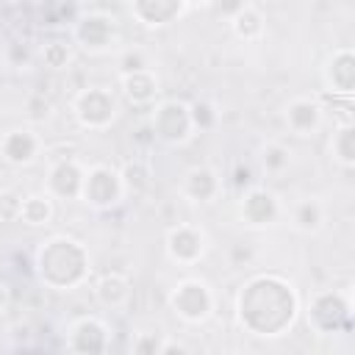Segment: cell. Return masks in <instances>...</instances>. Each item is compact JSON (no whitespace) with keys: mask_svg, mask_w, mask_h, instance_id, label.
Returning <instances> with one entry per match:
<instances>
[{"mask_svg":"<svg viewBox=\"0 0 355 355\" xmlns=\"http://www.w3.org/2000/svg\"><path fill=\"white\" fill-rule=\"evenodd\" d=\"M19 208H22V194L14 189L0 191V222H19Z\"/></svg>","mask_w":355,"mask_h":355,"instance_id":"obj_30","label":"cell"},{"mask_svg":"<svg viewBox=\"0 0 355 355\" xmlns=\"http://www.w3.org/2000/svg\"><path fill=\"white\" fill-rule=\"evenodd\" d=\"M80 200L86 205H92L94 211H111L125 200L122 191V180H119V169L111 164H94L86 169L83 178V191Z\"/></svg>","mask_w":355,"mask_h":355,"instance_id":"obj_8","label":"cell"},{"mask_svg":"<svg viewBox=\"0 0 355 355\" xmlns=\"http://www.w3.org/2000/svg\"><path fill=\"white\" fill-rule=\"evenodd\" d=\"M244 6H250V0H211V3H208V8H211L219 19H227V22H230Z\"/></svg>","mask_w":355,"mask_h":355,"instance_id":"obj_33","label":"cell"},{"mask_svg":"<svg viewBox=\"0 0 355 355\" xmlns=\"http://www.w3.org/2000/svg\"><path fill=\"white\" fill-rule=\"evenodd\" d=\"M305 322L319 336L347 333L352 327V294L349 291H338V288L316 291L308 300Z\"/></svg>","mask_w":355,"mask_h":355,"instance_id":"obj_3","label":"cell"},{"mask_svg":"<svg viewBox=\"0 0 355 355\" xmlns=\"http://www.w3.org/2000/svg\"><path fill=\"white\" fill-rule=\"evenodd\" d=\"M153 64H150V55L144 53V50H139V47H133V50H122V55H119V75H125V72H139V69H150Z\"/></svg>","mask_w":355,"mask_h":355,"instance_id":"obj_31","label":"cell"},{"mask_svg":"<svg viewBox=\"0 0 355 355\" xmlns=\"http://www.w3.org/2000/svg\"><path fill=\"white\" fill-rule=\"evenodd\" d=\"M258 164L266 175H283L288 166H291V150L283 144V141H266L261 144L258 150Z\"/></svg>","mask_w":355,"mask_h":355,"instance_id":"obj_25","label":"cell"},{"mask_svg":"<svg viewBox=\"0 0 355 355\" xmlns=\"http://www.w3.org/2000/svg\"><path fill=\"white\" fill-rule=\"evenodd\" d=\"M119 94L133 108H153L161 97V80L153 67L139 72H125L119 75Z\"/></svg>","mask_w":355,"mask_h":355,"instance_id":"obj_16","label":"cell"},{"mask_svg":"<svg viewBox=\"0 0 355 355\" xmlns=\"http://www.w3.org/2000/svg\"><path fill=\"white\" fill-rule=\"evenodd\" d=\"M164 250H166V258L178 266H197L208 252V236L200 225L178 222L166 230Z\"/></svg>","mask_w":355,"mask_h":355,"instance_id":"obj_9","label":"cell"},{"mask_svg":"<svg viewBox=\"0 0 355 355\" xmlns=\"http://www.w3.org/2000/svg\"><path fill=\"white\" fill-rule=\"evenodd\" d=\"M230 31H233V36H236L239 42H247V44L261 42L263 33H266V17L261 14V8H255V6L250 3V6H244V8L230 19Z\"/></svg>","mask_w":355,"mask_h":355,"instance_id":"obj_21","label":"cell"},{"mask_svg":"<svg viewBox=\"0 0 355 355\" xmlns=\"http://www.w3.org/2000/svg\"><path fill=\"white\" fill-rule=\"evenodd\" d=\"M150 133L158 141L169 144V147L186 144L194 136V122H191L189 103L186 100H178V97L158 100L153 105V114H150Z\"/></svg>","mask_w":355,"mask_h":355,"instance_id":"obj_6","label":"cell"},{"mask_svg":"<svg viewBox=\"0 0 355 355\" xmlns=\"http://www.w3.org/2000/svg\"><path fill=\"white\" fill-rule=\"evenodd\" d=\"M189 108H191L194 130H211V128L216 125V119H219L216 108H214L208 100H194V103H189Z\"/></svg>","mask_w":355,"mask_h":355,"instance_id":"obj_28","label":"cell"},{"mask_svg":"<svg viewBox=\"0 0 355 355\" xmlns=\"http://www.w3.org/2000/svg\"><path fill=\"white\" fill-rule=\"evenodd\" d=\"M166 305L183 324H205L216 311V294L202 277H183L169 291Z\"/></svg>","mask_w":355,"mask_h":355,"instance_id":"obj_4","label":"cell"},{"mask_svg":"<svg viewBox=\"0 0 355 355\" xmlns=\"http://www.w3.org/2000/svg\"><path fill=\"white\" fill-rule=\"evenodd\" d=\"M330 155L341 169L355 166V125H336L330 136Z\"/></svg>","mask_w":355,"mask_h":355,"instance_id":"obj_24","label":"cell"},{"mask_svg":"<svg viewBox=\"0 0 355 355\" xmlns=\"http://www.w3.org/2000/svg\"><path fill=\"white\" fill-rule=\"evenodd\" d=\"M44 155V139L33 128H14L0 136V158L8 166H31Z\"/></svg>","mask_w":355,"mask_h":355,"instance_id":"obj_12","label":"cell"},{"mask_svg":"<svg viewBox=\"0 0 355 355\" xmlns=\"http://www.w3.org/2000/svg\"><path fill=\"white\" fill-rule=\"evenodd\" d=\"M111 347V330L97 316H78L67 333V349L80 355H100Z\"/></svg>","mask_w":355,"mask_h":355,"instance_id":"obj_13","label":"cell"},{"mask_svg":"<svg viewBox=\"0 0 355 355\" xmlns=\"http://www.w3.org/2000/svg\"><path fill=\"white\" fill-rule=\"evenodd\" d=\"M119 103L116 94L105 86H83L72 97V116L83 130L103 133L116 122Z\"/></svg>","mask_w":355,"mask_h":355,"instance_id":"obj_5","label":"cell"},{"mask_svg":"<svg viewBox=\"0 0 355 355\" xmlns=\"http://www.w3.org/2000/svg\"><path fill=\"white\" fill-rule=\"evenodd\" d=\"M39 58H42V64H44L47 69L61 72V69H69V64L75 61V50H72V44L64 42V39H50V42L42 44Z\"/></svg>","mask_w":355,"mask_h":355,"instance_id":"obj_27","label":"cell"},{"mask_svg":"<svg viewBox=\"0 0 355 355\" xmlns=\"http://www.w3.org/2000/svg\"><path fill=\"white\" fill-rule=\"evenodd\" d=\"M288 222L297 233L302 236H316L324 227V205L316 197H305L300 202L291 205L288 211Z\"/></svg>","mask_w":355,"mask_h":355,"instance_id":"obj_20","label":"cell"},{"mask_svg":"<svg viewBox=\"0 0 355 355\" xmlns=\"http://www.w3.org/2000/svg\"><path fill=\"white\" fill-rule=\"evenodd\" d=\"M119 39H122L119 22L108 11H86L72 25V42L80 50L92 53V55H100V53L114 50L119 44Z\"/></svg>","mask_w":355,"mask_h":355,"instance_id":"obj_7","label":"cell"},{"mask_svg":"<svg viewBox=\"0 0 355 355\" xmlns=\"http://www.w3.org/2000/svg\"><path fill=\"white\" fill-rule=\"evenodd\" d=\"M25 111H28V119L36 125V122H47L53 116V103L50 97H44L42 92H33L25 103Z\"/></svg>","mask_w":355,"mask_h":355,"instance_id":"obj_29","label":"cell"},{"mask_svg":"<svg viewBox=\"0 0 355 355\" xmlns=\"http://www.w3.org/2000/svg\"><path fill=\"white\" fill-rule=\"evenodd\" d=\"M189 355V347L183 344V341H175V338H164L161 341V349H158V355Z\"/></svg>","mask_w":355,"mask_h":355,"instance_id":"obj_34","label":"cell"},{"mask_svg":"<svg viewBox=\"0 0 355 355\" xmlns=\"http://www.w3.org/2000/svg\"><path fill=\"white\" fill-rule=\"evenodd\" d=\"M283 119H286V128L294 136L308 139V136H313L322 128V122H324V105L316 97H294V100L286 103Z\"/></svg>","mask_w":355,"mask_h":355,"instance_id":"obj_17","label":"cell"},{"mask_svg":"<svg viewBox=\"0 0 355 355\" xmlns=\"http://www.w3.org/2000/svg\"><path fill=\"white\" fill-rule=\"evenodd\" d=\"M92 294L94 300L103 305V308H111V311H119L130 302L133 297V286L130 280L122 275V272H105L100 275L94 283H92Z\"/></svg>","mask_w":355,"mask_h":355,"instance_id":"obj_19","label":"cell"},{"mask_svg":"<svg viewBox=\"0 0 355 355\" xmlns=\"http://www.w3.org/2000/svg\"><path fill=\"white\" fill-rule=\"evenodd\" d=\"M233 183H236L239 191H241V189H250V186H252V180H250V169H247V166H236V178H233Z\"/></svg>","mask_w":355,"mask_h":355,"instance_id":"obj_35","label":"cell"},{"mask_svg":"<svg viewBox=\"0 0 355 355\" xmlns=\"http://www.w3.org/2000/svg\"><path fill=\"white\" fill-rule=\"evenodd\" d=\"M80 14V0H39V17L47 28H72Z\"/></svg>","mask_w":355,"mask_h":355,"instance_id":"obj_22","label":"cell"},{"mask_svg":"<svg viewBox=\"0 0 355 355\" xmlns=\"http://www.w3.org/2000/svg\"><path fill=\"white\" fill-rule=\"evenodd\" d=\"M8 308V291H6V286L0 283V313Z\"/></svg>","mask_w":355,"mask_h":355,"instance_id":"obj_36","label":"cell"},{"mask_svg":"<svg viewBox=\"0 0 355 355\" xmlns=\"http://www.w3.org/2000/svg\"><path fill=\"white\" fill-rule=\"evenodd\" d=\"M36 277L53 291H75L92 275L89 250L72 236H50L36 247Z\"/></svg>","mask_w":355,"mask_h":355,"instance_id":"obj_2","label":"cell"},{"mask_svg":"<svg viewBox=\"0 0 355 355\" xmlns=\"http://www.w3.org/2000/svg\"><path fill=\"white\" fill-rule=\"evenodd\" d=\"M324 92L330 97H352L355 92V53L349 47H338L322 69Z\"/></svg>","mask_w":355,"mask_h":355,"instance_id":"obj_14","label":"cell"},{"mask_svg":"<svg viewBox=\"0 0 355 355\" xmlns=\"http://www.w3.org/2000/svg\"><path fill=\"white\" fill-rule=\"evenodd\" d=\"M180 194H183V200H189V202H194V205H211V202H216L219 194H222V178H219V172H216L214 166L197 164V166H191V169L183 175V180H180Z\"/></svg>","mask_w":355,"mask_h":355,"instance_id":"obj_15","label":"cell"},{"mask_svg":"<svg viewBox=\"0 0 355 355\" xmlns=\"http://www.w3.org/2000/svg\"><path fill=\"white\" fill-rule=\"evenodd\" d=\"M119 180H122V191L125 197H141L150 189V169L144 161H128L119 169Z\"/></svg>","mask_w":355,"mask_h":355,"instance_id":"obj_26","label":"cell"},{"mask_svg":"<svg viewBox=\"0 0 355 355\" xmlns=\"http://www.w3.org/2000/svg\"><path fill=\"white\" fill-rule=\"evenodd\" d=\"M53 214H55V205H53V197L47 191H39V194H25L22 197V208H19V222L28 225V227H44L53 222Z\"/></svg>","mask_w":355,"mask_h":355,"instance_id":"obj_23","label":"cell"},{"mask_svg":"<svg viewBox=\"0 0 355 355\" xmlns=\"http://www.w3.org/2000/svg\"><path fill=\"white\" fill-rule=\"evenodd\" d=\"M128 8L139 25L155 31L172 25L189 6L186 0H128Z\"/></svg>","mask_w":355,"mask_h":355,"instance_id":"obj_18","label":"cell"},{"mask_svg":"<svg viewBox=\"0 0 355 355\" xmlns=\"http://www.w3.org/2000/svg\"><path fill=\"white\" fill-rule=\"evenodd\" d=\"M83 178H86V166L75 155L50 161L47 164V178H44V191L53 200H80Z\"/></svg>","mask_w":355,"mask_h":355,"instance_id":"obj_10","label":"cell"},{"mask_svg":"<svg viewBox=\"0 0 355 355\" xmlns=\"http://www.w3.org/2000/svg\"><path fill=\"white\" fill-rule=\"evenodd\" d=\"M208 3L211 0H186V6H205V8H208Z\"/></svg>","mask_w":355,"mask_h":355,"instance_id":"obj_37","label":"cell"},{"mask_svg":"<svg viewBox=\"0 0 355 355\" xmlns=\"http://www.w3.org/2000/svg\"><path fill=\"white\" fill-rule=\"evenodd\" d=\"M280 216H283V205H280V200L269 189L250 186V189L241 191L239 219L247 227H272V225L280 222Z\"/></svg>","mask_w":355,"mask_h":355,"instance_id":"obj_11","label":"cell"},{"mask_svg":"<svg viewBox=\"0 0 355 355\" xmlns=\"http://www.w3.org/2000/svg\"><path fill=\"white\" fill-rule=\"evenodd\" d=\"M297 313H300L297 288L275 272H261L247 277L236 294V319L241 330L258 338L283 336L294 324Z\"/></svg>","mask_w":355,"mask_h":355,"instance_id":"obj_1","label":"cell"},{"mask_svg":"<svg viewBox=\"0 0 355 355\" xmlns=\"http://www.w3.org/2000/svg\"><path fill=\"white\" fill-rule=\"evenodd\" d=\"M161 341H164V338H161L158 333L141 330V333H136V338L130 341V352H136V355H158Z\"/></svg>","mask_w":355,"mask_h":355,"instance_id":"obj_32","label":"cell"}]
</instances>
